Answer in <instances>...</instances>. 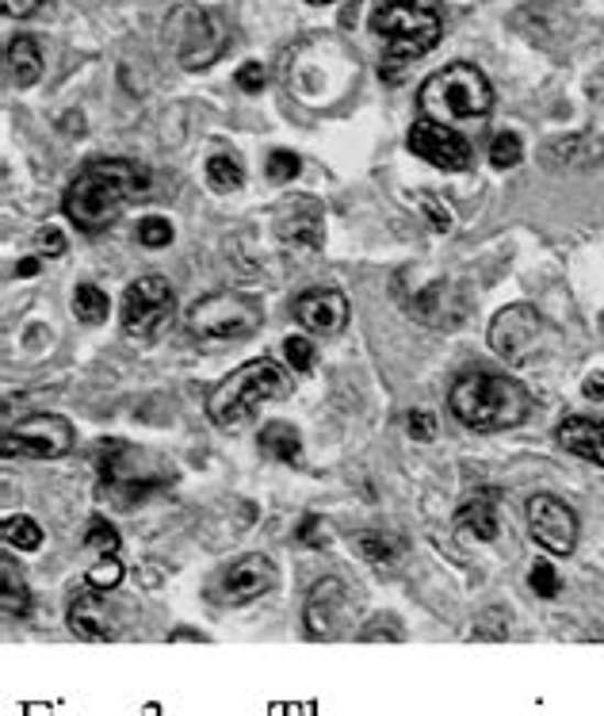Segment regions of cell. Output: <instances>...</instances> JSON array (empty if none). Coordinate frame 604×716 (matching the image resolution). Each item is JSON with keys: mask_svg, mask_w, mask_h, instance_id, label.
<instances>
[{"mask_svg": "<svg viewBox=\"0 0 604 716\" xmlns=\"http://www.w3.org/2000/svg\"><path fill=\"white\" fill-rule=\"evenodd\" d=\"M356 51L341 35H333V31H318V35L299 39L287 51L284 62L287 93L310 111H329L337 104H344L352 88H356Z\"/></svg>", "mask_w": 604, "mask_h": 716, "instance_id": "obj_1", "label": "cell"}, {"mask_svg": "<svg viewBox=\"0 0 604 716\" xmlns=\"http://www.w3.org/2000/svg\"><path fill=\"white\" fill-rule=\"evenodd\" d=\"M150 192V173L139 161L127 158H100L88 161L85 169L74 176V184L66 188V207L69 223L85 235H100L108 230L134 199H142Z\"/></svg>", "mask_w": 604, "mask_h": 716, "instance_id": "obj_2", "label": "cell"}, {"mask_svg": "<svg viewBox=\"0 0 604 716\" xmlns=\"http://www.w3.org/2000/svg\"><path fill=\"white\" fill-rule=\"evenodd\" d=\"M372 31L378 39H386L378 74L398 80L409 62H417L440 43L444 20H440L437 0H383L372 12Z\"/></svg>", "mask_w": 604, "mask_h": 716, "instance_id": "obj_3", "label": "cell"}, {"mask_svg": "<svg viewBox=\"0 0 604 716\" xmlns=\"http://www.w3.org/2000/svg\"><path fill=\"white\" fill-rule=\"evenodd\" d=\"M448 406L463 425L479 433H497V430H513L528 417V391L517 380L497 372H463L455 376L452 395Z\"/></svg>", "mask_w": 604, "mask_h": 716, "instance_id": "obj_4", "label": "cell"}, {"mask_svg": "<svg viewBox=\"0 0 604 716\" xmlns=\"http://www.w3.org/2000/svg\"><path fill=\"white\" fill-rule=\"evenodd\" d=\"M417 108L432 123H471V119H486L494 108V88H490L486 74L466 62H452V66L437 69L417 93Z\"/></svg>", "mask_w": 604, "mask_h": 716, "instance_id": "obj_5", "label": "cell"}, {"mask_svg": "<svg viewBox=\"0 0 604 716\" xmlns=\"http://www.w3.org/2000/svg\"><path fill=\"white\" fill-rule=\"evenodd\" d=\"M287 388H292V383H287L284 368H279L276 360H268V357L249 360V365H241L238 372L227 376V380L211 391V399H207V417H211L219 430H238V425H245L264 402L284 399Z\"/></svg>", "mask_w": 604, "mask_h": 716, "instance_id": "obj_6", "label": "cell"}, {"mask_svg": "<svg viewBox=\"0 0 604 716\" xmlns=\"http://www.w3.org/2000/svg\"><path fill=\"white\" fill-rule=\"evenodd\" d=\"M264 326V307L253 295L215 292L196 300L188 311V329L199 341H245Z\"/></svg>", "mask_w": 604, "mask_h": 716, "instance_id": "obj_7", "label": "cell"}, {"mask_svg": "<svg viewBox=\"0 0 604 716\" xmlns=\"http://www.w3.org/2000/svg\"><path fill=\"white\" fill-rule=\"evenodd\" d=\"M165 46L176 54L184 69H207L227 46V31L211 12L196 4H180L165 20Z\"/></svg>", "mask_w": 604, "mask_h": 716, "instance_id": "obj_8", "label": "cell"}, {"mask_svg": "<svg viewBox=\"0 0 604 716\" xmlns=\"http://www.w3.org/2000/svg\"><path fill=\"white\" fill-rule=\"evenodd\" d=\"M176 315V295L165 276L150 272V276L134 280L123 295V329L134 341H157L161 329Z\"/></svg>", "mask_w": 604, "mask_h": 716, "instance_id": "obj_9", "label": "cell"}, {"mask_svg": "<svg viewBox=\"0 0 604 716\" xmlns=\"http://www.w3.org/2000/svg\"><path fill=\"white\" fill-rule=\"evenodd\" d=\"M490 349L505 360V365L520 368L539 357L543 349V318L528 303H513V307L497 311L490 322Z\"/></svg>", "mask_w": 604, "mask_h": 716, "instance_id": "obj_10", "label": "cell"}, {"mask_svg": "<svg viewBox=\"0 0 604 716\" xmlns=\"http://www.w3.org/2000/svg\"><path fill=\"white\" fill-rule=\"evenodd\" d=\"M74 448V425L58 414H31L4 430V456L58 460Z\"/></svg>", "mask_w": 604, "mask_h": 716, "instance_id": "obj_11", "label": "cell"}, {"mask_svg": "<svg viewBox=\"0 0 604 716\" xmlns=\"http://www.w3.org/2000/svg\"><path fill=\"white\" fill-rule=\"evenodd\" d=\"M528 533L551 556H570L578 549V518L562 498L536 495L528 498Z\"/></svg>", "mask_w": 604, "mask_h": 716, "instance_id": "obj_12", "label": "cell"}, {"mask_svg": "<svg viewBox=\"0 0 604 716\" xmlns=\"http://www.w3.org/2000/svg\"><path fill=\"white\" fill-rule=\"evenodd\" d=\"M402 311H406L414 322H421V326H432V329H455L463 326L466 318V292L455 284V280H432V284H425L421 292L414 295H402Z\"/></svg>", "mask_w": 604, "mask_h": 716, "instance_id": "obj_13", "label": "cell"}, {"mask_svg": "<svg viewBox=\"0 0 604 716\" xmlns=\"http://www.w3.org/2000/svg\"><path fill=\"white\" fill-rule=\"evenodd\" d=\"M306 637L314 640H337L344 637L352 621V590L344 586V578H321L306 598Z\"/></svg>", "mask_w": 604, "mask_h": 716, "instance_id": "obj_14", "label": "cell"}, {"mask_svg": "<svg viewBox=\"0 0 604 716\" xmlns=\"http://www.w3.org/2000/svg\"><path fill=\"white\" fill-rule=\"evenodd\" d=\"M409 150L421 161L444 169V173H463L471 165V142L448 123H432V119H417L409 131Z\"/></svg>", "mask_w": 604, "mask_h": 716, "instance_id": "obj_15", "label": "cell"}, {"mask_svg": "<svg viewBox=\"0 0 604 716\" xmlns=\"http://www.w3.org/2000/svg\"><path fill=\"white\" fill-rule=\"evenodd\" d=\"M276 238L287 249H306V253H318L326 246V211H321L318 199L299 196L287 199L276 211Z\"/></svg>", "mask_w": 604, "mask_h": 716, "instance_id": "obj_16", "label": "cell"}, {"mask_svg": "<svg viewBox=\"0 0 604 716\" xmlns=\"http://www.w3.org/2000/svg\"><path fill=\"white\" fill-rule=\"evenodd\" d=\"M295 318L303 329L321 337H337L349 326V300L337 288H310L295 300Z\"/></svg>", "mask_w": 604, "mask_h": 716, "instance_id": "obj_17", "label": "cell"}, {"mask_svg": "<svg viewBox=\"0 0 604 716\" xmlns=\"http://www.w3.org/2000/svg\"><path fill=\"white\" fill-rule=\"evenodd\" d=\"M276 583H279L276 563H272L268 556H261V552H253V556H241L227 571V578H222V594H227V601H233V606H245V601L264 598Z\"/></svg>", "mask_w": 604, "mask_h": 716, "instance_id": "obj_18", "label": "cell"}, {"mask_svg": "<svg viewBox=\"0 0 604 716\" xmlns=\"http://www.w3.org/2000/svg\"><path fill=\"white\" fill-rule=\"evenodd\" d=\"M103 590H80L74 594V601H69V632L80 640H88V643H108V640H116L119 637V621L111 617V609L103 606V598H100Z\"/></svg>", "mask_w": 604, "mask_h": 716, "instance_id": "obj_19", "label": "cell"}, {"mask_svg": "<svg viewBox=\"0 0 604 716\" xmlns=\"http://www.w3.org/2000/svg\"><path fill=\"white\" fill-rule=\"evenodd\" d=\"M543 161L551 169H593V165H604V142H597L593 134H567V139L547 142Z\"/></svg>", "mask_w": 604, "mask_h": 716, "instance_id": "obj_20", "label": "cell"}, {"mask_svg": "<svg viewBox=\"0 0 604 716\" xmlns=\"http://www.w3.org/2000/svg\"><path fill=\"white\" fill-rule=\"evenodd\" d=\"M559 445L567 448V453L604 468V422H597V417H582V414L567 417V422L559 425Z\"/></svg>", "mask_w": 604, "mask_h": 716, "instance_id": "obj_21", "label": "cell"}, {"mask_svg": "<svg viewBox=\"0 0 604 716\" xmlns=\"http://www.w3.org/2000/svg\"><path fill=\"white\" fill-rule=\"evenodd\" d=\"M455 529L474 541H494L497 536V490H474L455 510Z\"/></svg>", "mask_w": 604, "mask_h": 716, "instance_id": "obj_22", "label": "cell"}, {"mask_svg": "<svg viewBox=\"0 0 604 716\" xmlns=\"http://www.w3.org/2000/svg\"><path fill=\"white\" fill-rule=\"evenodd\" d=\"M356 552L360 560H367L372 567H398L406 560V541L398 533H383V529H364L356 533Z\"/></svg>", "mask_w": 604, "mask_h": 716, "instance_id": "obj_23", "label": "cell"}, {"mask_svg": "<svg viewBox=\"0 0 604 716\" xmlns=\"http://www.w3.org/2000/svg\"><path fill=\"white\" fill-rule=\"evenodd\" d=\"M43 77V54H39L35 39H15L12 46H8V80H12L15 88H31L35 80Z\"/></svg>", "mask_w": 604, "mask_h": 716, "instance_id": "obj_24", "label": "cell"}, {"mask_svg": "<svg viewBox=\"0 0 604 716\" xmlns=\"http://www.w3.org/2000/svg\"><path fill=\"white\" fill-rule=\"evenodd\" d=\"M256 441H261L264 453H268L272 460H279V464H295L303 456L299 430H295V425H287V422H268Z\"/></svg>", "mask_w": 604, "mask_h": 716, "instance_id": "obj_25", "label": "cell"}, {"mask_svg": "<svg viewBox=\"0 0 604 716\" xmlns=\"http://www.w3.org/2000/svg\"><path fill=\"white\" fill-rule=\"evenodd\" d=\"M0 571H4V586H0V606H4L8 617H23V614H28V606H31L28 583H23V575H15L12 556L0 560Z\"/></svg>", "mask_w": 604, "mask_h": 716, "instance_id": "obj_26", "label": "cell"}, {"mask_svg": "<svg viewBox=\"0 0 604 716\" xmlns=\"http://www.w3.org/2000/svg\"><path fill=\"white\" fill-rule=\"evenodd\" d=\"M74 315L77 322H85V326H100V322H108L111 315V300L96 284H80L74 292Z\"/></svg>", "mask_w": 604, "mask_h": 716, "instance_id": "obj_27", "label": "cell"}, {"mask_svg": "<svg viewBox=\"0 0 604 716\" xmlns=\"http://www.w3.org/2000/svg\"><path fill=\"white\" fill-rule=\"evenodd\" d=\"M0 536H4L8 549H20V552H35L39 544H43V529H39V521L28 518V513L8 518L4 529H0Z\"/></svg>", "mask_w": 604, "mask_h": 716, "instance_id": "obj_28", "label": "cell"}, {"mask_svg": "<svg viewBox=\"0 0 604 716\" xmlns=\"http://www.w3.org/2000/svg\"><path fill=\"white\" fill-rule=\"evenodd\" d=\"M207 181H211L215 192H238L245 184V169H241L238 158L230 154H215L207 161Z\"/></svg>", "mask_w": 604, "mask_h": 716, "instance_id": "obj_29", "label": "cell"}, {"mask_svg": "<svg viewBox=\"0 0 604 716\" xmlns=\"http://www.w3.org/2000/svg\"><path fill=\"white\" fill-rule=\"evenodd\" d=\"M85 583L92 586V590H116L119 583H123V563H119L116 552H103V556H96L92 567L85 571Z\"/></svg>", "mask_w": 604, "mask_h": 716, "instance_id": "obj_30", "label": "cell"}, {"mask_svg": "<svg viewBox=\"0 0 604 716\" xmlns=\"http://www.w3.org/2000/svg\"><path fill=\"white\" fill-rule=\"evenodd\" d=\"M520 158H525V142L509 131L497 134L494 147H490V165L494 169H513V165H520Z\"/></svg>", "mask_w": 604, "mask_h": 716, "instance_id": "obj_31", "label": "cell"}, {"mask_svg": "<svg viewBox=\"0 0 604 716\" xmlns=\"http://www.w3.org/2000/svg\"><path fill=\"white\" fill-rule=\"evenodd\" d=\"M85 549L96 552V556H103V552H119V533L111 521L103 518H92L88 521V533H85Z\"/></svg>", "mask_w": 604, "mask_h": 716, "instance_id": "obj_32", "label": "cell"}, {"mask_svg": "<svg viewBox=\"0 0 604 716\" xmlns=\"http://www.w3.org/2000/svg\"><path fill=\"white\" fill-rule=\"evenodd\" d=\"M139 241L146 249H165L168 241H173V223L161 219V215H146V219L139 223Z\"/></svg>", "mask_w": 604, "mask_h": 716, "instance_id": "obj_33", "label": "cell"}, {"mask_svg": "<svg viewBox=\"0 0 604 716\" xmlns=\"http://www.w3.org/2000/svg\"><path fill=\"white\" fill-rule=\"evenodd\" d=\"M299 169H303V161L292 154V150H272V158H268V176L276 184H287V181H295L299 176Z\"/></svg>", "mask_w": 604, "mask_h": 716, "instance_id": "obj_34", "label": "cell"}, {"mask_svg": "<svg viewBox=\"0 0 604 716\" xmlns=\"http://www.w3.org/2000/svg\"><path fill=\"white\" fill-rule=\"evenodd\" d=\"M531 590H536L539 598H554V594L562 590L559 575H554L551 563H547V560H536V567H531Z\"/></svg>", "mask_w": 604, "mask_h": 716, "instance_id": "obj_35", "label": "cell"}, {"mask_svg": "<svg viewBox=\"0 0 604 716\" xmlns=\"http://www.w3.org/2000/svg\"><path fill=\"white\" fill-rule=\"evenodd\" d=\"M284 352H287V365H292L295 372H310L314 368V345L306 341V337H287Z\"/></svg>", "mask_w": 604, "mask_h": 716, "instance_id": "obj_36", "label": "cell"}, {"mask_svg": "<svg viewBox=\"0 0 604 716\" xmlns=\"http://www.w3.org/2000/svg\"><path fill=\"white\" fill-rule=\"evenodd\" d=\"M35 249L43 257H62V253H66V235H62L58 227H43L35 235Z\"/></svg>", "mask_w": 604, "mask_h": 716, "instance_id": "obj_37", "label": "cell"}, {"mask_svg": "<svg viewBox=\"0 0 604 716\" xmlns=\"http://www.w3.org/2000/svg\"><path fill=\"white\" fill-rule=\"evenodd\" d=\"M8 20H31V15L46 12V0H0Z\"/></svg>", "mask_w": 604, "mask_h": 716, "instance_id": "obj_38", "label": "cell"}, {"mask_svg": "<svg viewBox=\"0 0 604 716\" xmlns=\"http://www.w3.org/2000/svg\"><path fill=\"white\" fill-rule=\"evenodd\" d=\"M264 62H245V66L233 74V80H238V88H245V93H261L264 88Z\"/></svg>", "mask_w": 604, "mask_h": 716, "instance_id": "obj_39", "label": "cell"}, {"mask_svg": "<svg viewBox=\"0 0 604 716\" xmlns=\"http://www.w3.org/2000/svg\"><path fill=\"white\" fill-rule=\"evenodd\" d=\"M409 425V437L414 441H432L437 437V422H432V414H425V410H414V414L406 417Z\"/></svg>", "mask_w": 604, "mask_h": 716, "instance_id": "obj_40", "label": "cell"}, {"mask_svg": "<svg viewBox=\"0 0 604 716\" xmlns=\"http://www.w3.org/2000/svg\"><path fill=\"white\" fill-rule=\"evenodd\" d=\"M299 541L310 544V549H326V544H329V533L321 529V518H314V513H310V518L303 521V525H299Z\"/></svg>", "mask_w": 604, "mask_h": 716, "instance_id": "obj_41", "label": "cell"}, {"mask_svg": "<svg viewBox=\"0 0 604 716\" xmlns=\"http://www.w3.org/2000/svg\"><path fill=\"white\" fill-rule=\"evenodd\" d=\"M421 207L429 211V223H432L437 230H448V227H452V211H448V207L440 204L437 196H421Z\"/></svg>", "mask_w": 604, "mask_h": 716, "instance_id": "obj_42", "label": "cell"}, {"mask_svg": "<svg viewBox=\"0 0 604 716\" xmlns=\"http://www.w3.org/2000/svg\"><path fill=\"white\" fill-rule=\"evenodd\" d=\"M582 391H585V399H593V402H604V372H593L590 380L582 383Z\"/></svg>", "mask_w": 604, "mask_h": 716, "instance_id": "obj_43", "label": "cell"}, {"mask_svg": "<svg viewBox=\"0 0 604 716\" xmlns=\"http://www.w3.org/2000/svg\"><path fill=\"white\" fill-rule=\"evenodd\" d=\"M35 272H39V257H23V261L15 264V276L20 280H31Z\"/></svg>", "mask_w": 604, "mask_h": 716, "instance_id": "obj_44", "label": "cell"}, {"mask_svg": "<svg viewBox=\"0 0 604 716\" xmlns=\"http://www.w3.org/2000/svg\"><path fill=\"white\" fill-rule=\"evenodd\" d=\"M590 100L597 104V108H604V77H593L590 80Z\"/></svg>", "mask_w": 604, "mask_h": 716, "instance_id": "obj_45", "label": "cell"}, {"mask_svg": "<svg viewBox=\"0 0 604 716\" xmlns=\"http://www.w3.org/2000/svg\"><path fill=\"white\" fill-rule=\"evenodd\" d=\"M306 4H314V8H321V4H333V0H306Z\"/></svg>", "mask_w": 604, "mask_h": 716, "instance_id": "obj_46", "label": "cell"}]
</instances>
